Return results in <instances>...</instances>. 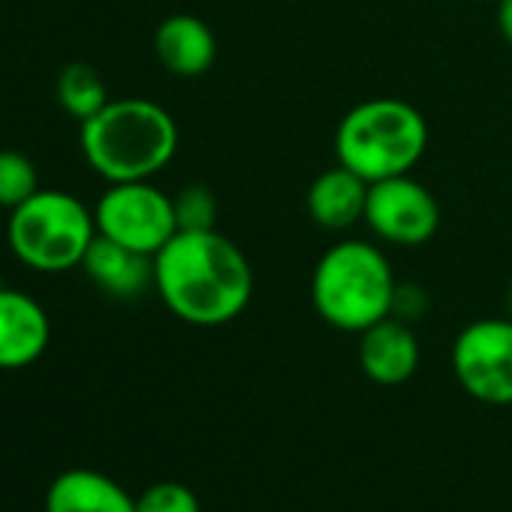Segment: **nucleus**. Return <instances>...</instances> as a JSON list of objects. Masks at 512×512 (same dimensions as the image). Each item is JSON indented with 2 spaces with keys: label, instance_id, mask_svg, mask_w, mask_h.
Instances as JSON below:
<instances>
[{
  "label": "nucleus",
  "instance_id": "5",
  "mask_svg": "<svg viewBox=\"0 0 512 512\" xmlns=\"http://www.w3.org/2000/svg\"><path fill=\"white\" fill-rule=\"evenodd\" d=\"M94 238V208L67 190L40 187L28 202L10 211L7 223V241L16 260L43 275H61L82 266Z\"/></svg>",
  "mask_w": 512,
  "mask_h": 512
},
{
  "label": "nucleus",
  "instance_id": "14",
  "mask_svg": "<svg viewBox=\"0 0 512 512\" xmlns=\"http://www.w3.org/2000/svg\"><path fill=\"white\" fill-rule=\"evenodd\" d=\"M46 512H136V497L100 470L73 467L52 479Z\"/></svg>",
  "mask_w": 512,
  "mask_h": 512
},
{
  "label": "nucleus",
  "instance_id": "12",
  "mask_svg": "<svg viewBox=\"0 0 512 512\" xmlns=\"http://www.w3.org/2000/svg\"><path fill=\"white\" fill-rule=\"evenodd\" d=\"M154 52L157 61L181 79H196L214 67L217 58V40L214 31L187 13L169 16L154 31Z\"/></svg>",
  "mask_w": 512,
  "mask_h": 512
},
{
  "label": "nucleus",
  "instance_id": "16",
  "mask_svg": "<svg viewBox=\"0 0 512 512\" xmlns=\"http://www.w3.org/2000/svg\"><path fill=\"white\" fill-rule=\"evenodd\" d=\"M40 190V172L22 151H0V208H19Z\"/></svg>",
  "mask_w": 512,
  "mask_h": 512
},
{
  "label": "nucleus",
  "instance_id": "3",
  "mask_svg": "<svg viewBox=\"0 0 512 512\" xmlns=\"http://www.w3.org/2000/svg\"><path fill=\"white\" fill-rule=\"evenodd\" d=\"M395 290L398 281L386 253L362 238L329 247L311 278V302L320 320L353 335L392 317Z\"/></svg>",
  "mask_w": 512,
  "mask_h": 512
},
{
  "label": "nucleus",
  "instance_id": "10",
  "mask_svg": "<svg viewBox=\"0 0 512 512\" xmlns=\"http://www.w3.org/2000/svg\"><path fill=\"white\" fill-rule=\"evenodd\" d=\"M359 365L365 377L377 386H401L419 368V341L413 329L398 320L386 317L362 332L359 341Z\"/></svg>",
  "mask_w": 512,
  "mask_h": 512
},
{
  "label": "nucleus",
  "instance_id": "1",
  "mask_svg": "<svg viewBox=\"0 0 512 512\" xmlns=\"http://www.w3.org/2000/svg\"><path fill=\"white\" fill-rule=\"evenodd\" d=\"M154 290L181 323L214 329L247 311L253 269L244 250L217 229L175 232L154 256Z\"/></svg>",
  "mask_w": 512,
  "mask_h": 512
},
{
  "label": "nucleus",
  "instance_id": "8",
  "mask_svg": "<svg viewBox=\"0 0 512 512\" xmlns=\"http://www.w3.org/2000/svg\"><path fill=\"white\" fill-rule=\"evenodd\" d=\"M365 223L386 244L419 247L440 229V205L425 184L395 175L368 187Z\"/></svg>",
  "mask_w": 512,
  "mask_h": 512
},
{
  "label": "nucleus",
  "instance_id": "19",
  "mask_svg": "<svg viewBox=\"0 0 512 512\" xmlns=\"http://www.w3.org/2000/svg\"><path fill=\"white\" fill-rule=\"evenodd\" d=\"M497 31L512 46V0H497Z\"/></svg>",
  "mask_w": 512,
  "mask_h": 512
},
{
  "label": "nucleus",
  "instance_id": "7",
  "mask_svg": "<svg viewBox=\"0 0 512 512\" xmlns=\"http://www.w3.org/2000/svg\"><path fill=\"white\" fill-rule=\"evenodd\" d=\"M452 374L470 398L494 407L512 404V320L491 317L464 326L452 344Z\"/></svg>",
  "mask_w": 512,
  "mask_h": 512
},
{
  "label": "nucleus",
  "instance_id": "4",
  "mask_svg": "<svg viewBox=\"0 0 512 512\" xmlns=\"http://www.w3.org/2000/svg\"><path fill=\"white\" fill-rule=\"evenodd\" d=\"M428 148V124L416 106L398 97H374L353 106L335 130L338 163L368 184L410 175Z\"/></svg>",
  "mask_w": 512,
  "mask_h": 512
},
{
  "label": "nucleus",
  "instance_id": "9",
  "mask_svg": "<svg viewBox=\"0 0 512 512\" xmlns=\"http://www.w3.org/2000/svg\"><path fill=\"white\" fill-rule=\"evenodd\" d=\"M52 341L46 308L13 287H0V371H22L43 359Z\"/></svg>",
  "mask_w": 512,
  "mask_h": 512
},
{
  "label": "nucleus",
  "instance_id": "11",
  "mask_svg": "<svg viewBox=\"0 0 512 512\" xmlns=\"http://www.w3.org/2000/svg\"><path fill=\"white\" fill-rule=\"evenodd\" d=\"M79 269H85V275L115 299H139L154 287V256L124 247L100 232Z\"/></svg>",
  "mask_w": 512,
  "mask_h": 512
},
{
  "label": "nucleus",
  "instance_id": "2",
  "mask_svg": "<svg viewBox=\"0 0 512 512\" xmlns=\"http://www.w3.org/2000/svg\"><path fill=\"white\" fill-rule=\"evenodd\" d=\"M79 142L88 166L109 184L151 181L178 151V124L160 103L124 97L82 121Z\"/></svg>",
  "mask_w": 512,
  "mask_h": 512
},
{
  "label": "nucleus",
  "instance_id": "13",
  "mask_svg": "<svg viewBox=\"0 0 512 512\" xmlns=\"http://www.w3.org/2000/svg\"><path fill=\"white\" fill-rule=\"evenodd\" d=\"M368 181L359 178L353 169L347 166H332L326 172H320L305 196L308 205V217L329 229V232H341L356 226L359 220H365V205H368Z\"/></svg>",
  "mask_w": 512,
  "mask_h": 512
},
{
  "label": "nucleus",
  "instance_id": "15",
  "mask_svg": "<svg viewBox=\"0 0 512 512\" xmlns=\"http://www.w3.org/2000/svg\"><path fill=\"white\" fill-rule=\"evenodd\" d=\"M55 97L61 103V109L76 118L79 124L94 118L106 103H109V91L103 76L91 67V64H70L58 73L55 82Z\"/></svg>",
  "mask_w": 512,
  "mask_h": 512
},
{
  "label": "nucleus",
  "instance_id": "17",
  "mask_svg": "<svg viewBox=\"0 0 512 512\" xmlns=\"http://www.w3.org/2000/svg\"><path fill=\"white\" fill-rule=\"evenodd\" d=\"M178 232H208L217 229V196L205 184H187L172 196Z\"/></svg>",
  "mask_w": 512,
  "mask_h": 512
},
{
  "label": "nucleus",
  "instance_id": "18",
  "mask_svg": "<svg viewBox=\"0 0 512 512\" xmlns=\"http://www.w3.org/2000/svg\"><path fill=\"white\" fill-rule=\"evenodd\" d=\"M136 512H202L199 497L181 482H154L136 497Z\"/></svg>",
  "mask_w": 512,
  "mask_h": 512
},
{
  "label": "nucleus",
  "instance_id": "6",
  "mask_svg": "<svg viewBox=\"0 0 512 512\" xmlns=\"http://www.w3.org/2000/svg\"><path fill=\"white\" fill-rule=\"evenodd\" d=\"M94 220L100 235L148 256H157L178 232L172 196L151 181L109 184L94 205Z\"/></svg>",
  "mask_w": 512,
  "mask_h": 512
},
{
  "label": "nucleus",
  "instance_id": "20",
  "mask_svg": "<svg viewBox=\"0 0 512 512\" xmlns=\"http://www.w3.org/2000/svg\"><path fill=\"white\" fill-rule=\"evenodd\" d=\"M506 308H509V320H512V281H509V290H506Z\"/></svg>",
  "mask_w": 512,
  "mask_h": 512
}]
</instances>
